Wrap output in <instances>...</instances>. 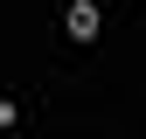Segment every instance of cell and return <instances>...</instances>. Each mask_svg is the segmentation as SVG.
<instances>
[{
	"label": "cell",
	"mask_w": 146,
	"mask_h": 139,
	"mask_svg": "<svg viewBox=\"0 0 146 139\" xmlns=\"http://www.w3.org/2000/svg\"><path fill=\"white\" fill-rule=\"evenodd\" d=\"M63 28H70V42H98V35H104V7H98V0H70Z\"/></svg>",
	"instance_id": "6da1fadb"
}]
</instances>
